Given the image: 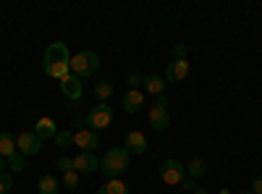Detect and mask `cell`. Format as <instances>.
<instances>
[{"instance_id": "6da1fadb", "label": "cell", "mask_w": 262, "mask_h": 194, "mask_svg": "<svg viewBox=\"0 0 262 194\" xmlns=\"http://www.w3.org/2000/svg\"><path fill=\"white\" fill-rule=\"evenodd\" d=\"M42 71H45L50 79H63L71 74V53L66 42H50L45 58H42Z\"/></svg>"}, {"instance_id": "7a4b0ae2", "label": "cell", "mask_w": 262, "mask_h": 194, "mask_svg": "<svg viewBox=\"0 0 262 194\" xmlns=\"http://www.w3.org/2000/svg\"><path fill=\"white\" fill-rule=\"evenodd\" d=\"M100 170L107 179H121L128 170V153L126 147H111L105 153V158L100 160Z\"/></svg>"}, {"instance_id": "3957f363", "label": "cell", "mask_w": 262, "mask_h": 194, "mask_svg": "<svg viewBox=\"0 0 262 194\" xmlns=\"http://www.w3.org/2000/svg\"><path fill=\"white\" fill-rule=\"evenodd\" d=\"M100 71V55L95 50H79L71 55V74L79 79H90Z\"/></svg>"}, {"instance_id": "277c9868", "label": "cell", "mask_w": 262, "mask_h": 194, "mask_svg": "<svg viewBox=\"0 0 262 194\" xmlns=\"http://www.w3.org/2000/svg\"><path fill=\"white\" fill-rule=\"evenodd\" d=\"M84 123L92 128V132H102V128H107L113 123V107L107 105V102H97L92 111H90V116L84 118Z\"/></svg>"}, {"instance_id": "5b68a950", "label": "cell", "mask_w": 262, "mask_h": 194, "mask_svg": "<svg viewBox=\"0 0 262 194\" xmlns=\"http://www.w3.org/2000/svg\"><path fill=\"white\" fill-rule=\"evenodd\" d=\"M160 179L168 184V186H179L184 179H186V165L176 158H170V160H163L160 163Z\"/></svg>"}, {"instance_id": "8992f818", "label": "cell", "mask_w": 262, "mask_h": 194, "mask_svg": "<svg viewBox=\"0 0 262 194\" xmlns=\"http://www.w3.org/2000/svg\"><path fill=\"white\" fill-rule=\"evenodd\" d=\"M149 126L155 128V132H165V128L170 126V111H168V97L160 95L155 100V105H152L149 111Z\"/></svg>"}, {"instance_id": "52a82bcc", "label": "cell", "mask_w": 262, "mask_h": 194, "mask_svg": "<svg viewBox=\"0 0 262 194\" xmlns=\"http://www.w3.org/2000/svg\"><path fill=\"white\" fill-rule=\"evenodd\" d=\"M16 149L24 158H32V155H39V149H42V139L34 134V132H21L16 137Z\"/></svg>"}, {"instance_id": "ba28073f", "label": "cell", "mask_w": 262, "mask_h": 194, "mask_svg": "<svg viewBox=\"0 0 262 194\" xmlns=\"http://www.w3.org/2000/svg\"><path fill=\"white\" fill-rule=\"evenodd\" d=\"M60 92H63V97H66V100H71V102H81V100H84V84H81V79H79V76L69 74V76H63V79H60Z\"/></svg>"}, {"instance_id": "9c48e42d", "label": "cell", "mask_w": 262, "mask_h": 194, "mask_svg": "<svg viewBox=\"0 0 262 194\" xmlns=\"http://www.w3.org/2000/svg\"><path fill=\"white\" fill-rule=\"evenodd\" d=\"M74 144L81 153H95L100 147V134L92 132V128H79V132H74Z\"/></svg>"}, {"instance_id": "30bf717a", "label": "cell", "mask_w": 262, "mask_h": 194, "mask_svg": "<svg viewBox=\"0 0 262 194\" xmlns=\"http://www.w3.org/2000/svg\"><path fill=\"white\" fill-rule=\"evenodd\" d=\"M74 170L79 176H92L95 170H100V160L95 158V153H79L74 158Z\"/></svg>"}, {"instance_id": "8fae6325", "label": "cell", "mask_w": 262, "mask_h": 194, "mask_svg": "<svg viewBox=\"0 0 262 194\" xmlns=\"http://www.w3.org/2000/svg\"><path fill=\"white\" fill-rule=\"evenodd\" d=\"M123 147H126V153H128V155H142V153H147V137L134 128V132H128V134H126Z\"/></svg>"}, {"instance_id": "7c38bea8", "label": "cell", "mask_w": 262, "mask_h": 194, "mask_svg": "<svg viewBox=\"0 0 262 194\" xmlns=\"http://www.w3.org/2000/svg\"><path fill=\"white\" fill-rule=\"evenodd\" d=\"M189 60H179V58H173V63H168V69H165V81H184L189 76Z\"/></svg>"}, {"instance_id": "4fadbf2b", "label": "cell", "mask_w": 262, "mask_h": 194, "mask_svg": "<svg viewBox=\"0 0 262 194\" xmlns=\"http://www.w3.org/2000/svg\"><path fill=\"white\" fill-rule=\"evenodd\" d=\"M121 105H123L126 113H139L142 107H144V92H142V90H128V92L123 95Z\"/></svg>"}, {"instance_id": "5bb4252c", "label": "cell", "mask_w": 262, "mask_h": 194, "mask_svg": "<svg viewBox=\"0 0 262 194\" xmlns=\"http://www.w3.org/2000/svg\"><path fill=\"white\" fill-rule=\"evenodd\" d=\"M32 132L42 139V142H45V139H55V134H58V126H55V121L53 118H37V123H34V128H32Z\"/></svg>"}, {"instance_id": "9a60e30c", "label": "cell", "mask_w": 262, "mask_h": 194, "mask_svg": "<svg viewBox=\"0 0 262 194\" xmlns=\"http://www.w3.org/2000/svg\"><path fill=\"white\" fill-rule=\"evenodd\" d=\"M144 92L147 95H155V97L165 95V76H158V74L144 76Z\"/></svg>"}, {"instance_id": "2e32d148", "label": "cell", "mask_w": 262, "mask_h": 194, "mask_svg": "<svg viewBox=\"0 0 262 194\" xmlns=\"http://www.w3.org/2000/svg\"><path fill=\"white\" fill-rule=\"evenodd\" d=\"M37 191L39 194H60V181L53 174H42L37 181Z\"/></svg>"}, {"instance_id": "e0dca14e", "label": "cell", "mask_w": 262, "mask_h": 194, "mask_svg": "<svg viewBox=\"0 0 262 194\" xmlns=\"http://www.w3.org/2000/svg\"><path fill=\"white\" fill-rule=\"evenodd\" d=\"M18 149H16V137L13 134H8V132H0V158H11V155H16Z\"/></svg>"}, {"instance_id": "ac0fdd59", "label": "cell", "mask_w": 262, "mask_h": 194, "mask_svg": "<svg viewBox=\"0 0 262 194\" xmlns=\"http://www.w3.org/2000/svg\"><path fill=\"white\" fill-rule=\"evenodd\" d=\"M205 174H207V160H202V158H191L189 165H186V176H189V179H202Z\"/></svg>"}, {"instance_id": "d6986e66", "label": "cell", "mask_w": 262, "mask_h": 194, "mask_svg": "<svg viewBox=\"0 0 262 194\" xmlns=\"http://www.w3.org/2000/svg\"><path fill=\"white\" fill-rule=\"evenodd\" d=\"M97 194H128V186H126L121 179H107V184L100 186Z\"/></svg>"}, {"instance_id": "ffe728a7", "label": "cell", "mask_w": 262, "mask_h": 194, "mask_svg": "<svg viewBox=\"0 0 262 194\" xmlns=\"http://www.w3.org/2000/svg\"><path fill=\"white\" fill-rule=\"evenodd\" d=\"M111 95H113V84L111 81H97L95 84V97L100 102H107V100H111Z\"/></svg>"}, {"instance_id": "44dd1931", "label": "cell", "mask_w": 262, "mask_h": 194, "mask_svg": "<svg viewBox=\"0 0 262 194\" xmlns=\"http://www.w3.org/2000/svg\"><path fill=\"white\" fill-rule=\"evenodd\" d=\"M53 142H55V147H71V144H74V132H69V128H60Z\"/></svg>"}, {"instance_id": "7402d4cb", "label": "cell", "mask_w": 262, "mask_h": 194, "mask_svg": "<svg viewBox=\"0 0 262 194\" xmlns=\"http://www.w3.org/2000/svg\"><path fill=\"white\" fill-rule=\"evenodd\" d=\"M8 168L13 170V174H18V170H24V168H27V158L21 155V153L11 155V158H8Z\"/></svg>"}, {"instance_id": "603a6c76", "label": "cell", "mask_w": 262, "mask_h": 194, "mask_svg": "<svg viewBox=\"0 0 262 194\" xmlns=\"http://www.w3.org/2000/svg\"><path fill=\"white\" fill-rule=\"evenodd\" d=\"M66 189H76L79 186V174L76 170H69V174H63V181H60Z\"/></svg>"}, {"instance_id": "cb8c5ba5", "label": "cell", "mask_w": 262, "mask_h": 194, "mask_svg": "<svg viewBox=\"0 0 262 194\" xmlns=\"http://www.w3.org/2000/svg\"><path fill=\"white\" fill-rule=\"evenodd\" d=\"M139 84H144V76L134 69V71H128V90H139Z\"/></svg>"}, {"instance_id": "d4e9b609", "label": "cell", "mask_w": 262, "mask_h": 194, "mask_svg": "<svg viewBox=\"0 0 262 194\" xmlns=\"http://www.w3.org/2000/svg\"><path fill=\"white\" fill-rule=\"evenodd\" d=\"M13 189V176L11 174H0V194H8Z\"/></svg>"}, {"instance_id": "484cf974", "label": "cell", "mask_w": 262, "mask_h": 194, "mask_svg": "<svg viewBox=\"0 0 262 194\" xmlns=\"http://www.w3.org/2000/svg\"><path fill=\"white\" fill-rule=\"evenodd\" d=\"M55 165L63 170V174H69V170H74V158H69V155H60Z\"/></svg>"}, {"instance_id": "4316f807", "label": "cell", "mask_w": 262, "mask_h": 194, "mask_svg": "<svg viewBox=\"0 0 262 194\" xmlns=\"http://www.w3.org/2000/svg\"><path fill=\"white\" fill-rule=\"evenodd\" d=\"M173 53H176V58H179V60H186V53H189V48L184 45V42H179V45L173 48Z\"/></svg>"}, {"instance_id": "83f0119b", "label": "cell", "mask_w": 262, "mask_h": 194, "mask_svg": "<svg viewBox=\"0 0 262 194\" xmlns=\"http://www.w3.org/2000/svg\"><path fill=\"white\" fill-rule=\"evenodd\" d=\"M252 194H262V176H257L252 181Z\"/></svg>"}, {"instance_id": "f1b7e54d", "label": "cell", "mask_w": 262, "mask_h": 194, "mask_svg": "<svg viewBox=\"0 0 262 194\" xmlns=\"http://www.w3.org/2000/svg\"><path fill=\"white\" fill-rule=\"evenodd\" d=\"M181 186H184L186 191H194V189H196V184H194V179H189V176H186V179L181 181Z\"/></svg>"}, {"instance_id": "f546056e", "label": "cell", "mask_w": 262, "mask_h": 194, "mask_svg": "<svg viewBox=\"0 0 262 194\" xmlns=\"http://www.w3.org/2000/svg\"><path fill=\"white\" fill-rule=\"evenodd\" d=\"M6 168H8V160H6V158H0V174H6Z\"/></svg>"}, {"instance_id": "4dcf8cb0", "label": "cell", "mask_w": 262, "mask_h": 194, "mask_svg": "<svg viewBox=\"0 0 262 194\" xmlns=\"http://www.w3.org/2000/svg\"><path fill=\"white\" fill-rule=\"evenodd\" d=\"M191 194H207V189H202V186H196V189H194Z\"/></svg>"}, {"instance_id": "1f68e13d", "label": "cell", "mask_w": 262, "mask_h": 194, "mask_svg": "<svg viewBox=\"0 0 262 194\" xmlns=\"http://www.w3.org/2000/svg\"><path fill=\"white\" fill-rule=\"evenodd\" d=\"M221 194H231V191H228V189H221Z\"/></svg>"}, {"instance_id": "d6a6232c", "label": "cell", "mask_w": 262, "mask_h": 194, "mask_svg": "<svg viewBox=\"0 0 262 194\" xmlns=\"http://www.w3.org/2000/svg\"><path fill=\"white\" fill-rule=\"evenodd\" d=\"M238 194H252V191H238Z\"/></svg>"}]
</instances>
